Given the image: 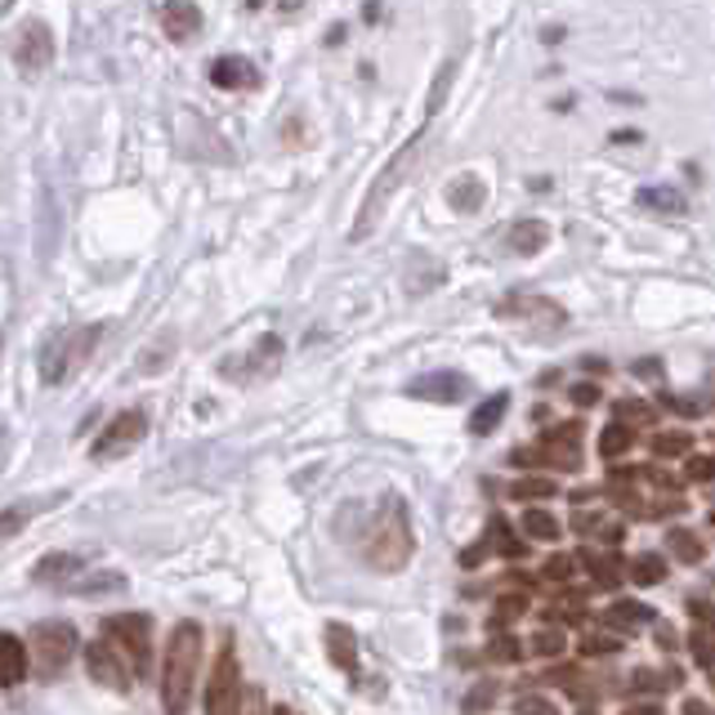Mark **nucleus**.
Returning <instances> with one entry per match:
<instances>
[{
  "label": "nucleus",
  "instance_id": "obj_46",
  "mask_svg": "<svg viewBox=\"0 0 715 715\" xmlns=\"http://www.w3.org/2000/svg\"><path fill=\"white\" fill-rule=\"evenodd\" d=\"M242 715H273V711H264V693L246 688V697H242Z\"/></svg>",
  "mask_w": 715,
  "mask_h": 715
},
{
  "label": "nucleus",
  "instance_id": "obj_58",
  "mask_svg": "<svg viewBox=\"0 0 715 715\" xmlns=\"http://www.w3.org/2000/svg\"><path fill=\"white\" fill-rule=\"evenodd\" d=\"M711 523H715V510H711Z\"/></svg>",
  "mask_w": 715,
  "mask_h": 715
},
{
  "label": "nucleus",
  "instance_id": "obj_22",
  "mask_svg": "<svg viewBox=\"0 0 715 715\" xmlns=\"http://www.w3.org/2000/svg\"><path fill=\"white\" fill-rule=\"evenodd\" d=\"M506 412H510V394H492L483 408H474V417H470V434H474V439L492 434V430L506 421Z\"/></svg>",
  "mask_w": 715,
  "mask_h": 715
},
{
  "label": "nucleus",
  "instance_id": "obj_33",
  "mask_svg": "<svg viewBox=\"0 0 715 715\" xmlns=\"http://www.w3.org/2000/svg\"><path fill=\"white\" fill-rule=\"evenodd\" d=\"M523 608H528V599H519V595H506V599H497V608L488 613V630H501V626H510L515 617H523Z\"/></svg>",
  "mask_w": 715,
  "mask_h": 715
},
{
  "label": "nucleus",
  "instance_id": "obj_25",
  "mask_svg": "<svg viewBox=\"0 0 715 715\" xmlns=\"http://www.w3.org/2000/svg\"><path fill=\"white\" fill-rule=\"evenodd\" d=\"M519 532H528L532 541H559V519L550 510H523Z\"/></svg>",
  "mask_w": 715,
  "mask_h": 715
},
{
  "label": "nucleus",
  "instance_id": "obj_17",
  "mask_svg": "<svg viewBox=\"0 0 715 715\" xmlns=\"http://www.w3.org/2000/svg\"><path fill=\"white\" fill-rule=\"evenodd\" d=\"M161 28L170 41H193L202 32V10L197 6H161Z\"/></svg>",
  "mask_w": 715,
  "mask_h": 715
},
{
  "label": "nucleus",
  "instance_id": "obj_20",
  "mask_svg": "<svg viewBox=\"0 0 715 715\" xmlns=\"http://www.w3.org/2000/svg\"><path fill=\"white\" fill-rule=\"evenodd\" d=\"M326 653H331V662H335L344 675H353V670H358V639H353V630H349V626H340V621H331V626H326Z\"/></svg>",
  "mask_w": 715,
  "mask_h": 715
},
{
  "label": "nucleus",
  "instance_id": "obj_12",
  "mask_svg": "<svg viewBox=\"0 0 715 715\" xmlns=\"http://www.w3.org/2000/svg\"><path fill=\"white\" fill-rule=\"evenodd\" d=\"M277 363H282V340H277V335H264L255 349H246L242 368L224 363L219 372H224V376H233V381H255V376H273V372H277Z\"/></svg>",
  "mask_w": 715,
  "mask_h": 715
},
{
  "label": "nucleus",
  "instance_id": "obj_4",
  "mask_svg": "<svg viewBox=\"0 0 715 715\" xmlns=\"http://www.w3.org/2000/svg\"><path fill=\"white\" fill-rule=\"evenodd\" d=\"M104 639H112L121 648V657L130 662L135 675H148V657H153V617L148 613L104 617Z\"/></svg>",
  "mask_w": 715,
  "mask_h": 715
},
{
  "label": "nucleus",
  "instance_id": "obj_45",
  "mask_svg": "<svg viewBox=\"0 0 715 715\" xmlns=\"http://www.w3.org/2000/svg\"><path fill=\"white\" fill-rule=\"evenodd\" d=\"M581 653H586V657H595V653H617V639H608V635H586V639H581Z\"/></svg>",
  "mask_w": 715,
  "mask_h": 715
},
{
  "label": "nucleus",
  "instance_id": "obj_14",
  "mask_svg": "<svg viewBox=\"0 0 715 715\" xmlns=\"http://www.w3.org/2000/svg\"><path fill=\"white\" fill-rule=\"evenodd\" d=\"M28 670H32V653H28V644H23L19 635H6V630H0V684L14 688V684H23V679H28Z\"/></svg>",
  "mask_w": 715,
  "mask_h": 715
},
{
  "label": "nucleus",
  "instance_id": "obj_54",
  "mask_svg": "<svg viewBox=\"0 0 715 715\" xmlns=\"http://www.w3.org/2000/svg\"><path fill=\"white\" fill-rule=\"evenodd\" d=\"M604 541H608V546H617V541H621V528H617V523H608V528H604Z\"/></svg>",
  "mask_w": 715,
  "mask_h": 715
},
{
  "label": "nucleus",
  "instance_id": "obj_41",
  "mask_svg": "<svg viewBox=\"0 0 715 715\" xmlns=\"http://www.w3.org/2000/svg\"><path fill=\"white\" fill-rule=\"evenodd\" d=\"M564 644H568V639H564V630H541V635L532 639V648H537L541 657H555V653H564Z\"/></svg>",
  "mask_w": 715,
  "mask_h": 715
},
{
  "label": "nucleus",
  "instance_id": "obj_7",
  "mask_svg": "<svg viewBox=\"0 0 715 715\" xmlns=\"http://www.w3.org/2000/svg\"><path fill=\"white\" fill-rule=\"evenodd\" d=\"M242 697H246L242 662H237V648H233V639H228V644L219 648L215 670H210V684H206V715H242Z\"/></svg>",
  "mask_w": 715,
  "mask_h": 715
},
{
  "label": "nucleus",
  "instance_id": "obj_2",
  "mask_svg": "<svg viewBox=\"0 0 715 715\" xmlns=\"http://www.w3.org/2000/svg\"><path fill=\"white\" fill-rule=\"evenodd\" d=\"M197 675H202V626L179 621L166 639V662H161V711L166 715H188Z\"/></svg>",
  "mask_w": 715,
  "mask_h": 715
},
{
  "label": "nucleus",
  "instance_id": "obj_5",
  "mask_svg": "<svg viewBox=\"0 0 715 715\" xmlns=\"http://www.w3.org/2000/svg\"><path fill=\"white\" fill-rule=\"evenodd\" d=\"M77 648H81V639H77V626H68V621H41L37 630H32V666L41 670V679H55L59 670H68V662L77 657Z\"/></svg>",
  "mask_w": 715,
  "mask_h": 715
},
{
  "label": "nucleus",
  "instance_id": "obj_16",
  "mask_svg": "<svg viewBox=\"0 0 715 715\" xmlns=\"http://www.w3.org/2000/svg\"><path fill=\"white\" fill-rule=\"evenodd\" d=\"M537 313H541L550 326H564V317H568L559 304H550V300H537V295H510V300L501 304V317H510V322H523V317L532 322Z\"/></svg>",
  "mask_w": 715,
  "mask_h": 715
},
{
  "label": "nucleus",
  "instance_id": "obj_29",
  "mask_svg": "<svg viewBox=\"0 0 715 715\" xmlns=\"http://www.w3.org/2000/svg\"><path fill=\"white\" fill-rule=\"evenodd\" d=\"M657 421V412H653V403H644V399H621L617 403V425H653Z\"/></svg>",
  "mask_w": 715,
  "mask_h": 715
},
{
  "label": "nucleus",
  "instance_id": "obj_56",
  "mask_svg": "<svg viewBox=\"0 0 715 715\" xmlns=\"http://www.w3.org/2000/svg\"><path fill=\"white\" fill-rule=\"evenodd\" d=\"M273 715H291V711H286V706H273Z\"/></svg>",
  "mask_w": 715,
  "mask_h": 715
},
{
  "label": "nucleus",
  "instance_id": "obj_35",
  "mask_svg": "<svg viewBox=\"0 0 715 715\" xmlns=\"http://www.w3.org/2000/svg\"><path fill=\"white\" fill-rule=\"evenodd\" d=\"M121 586H126V581H121L117 572H95V568H90L72 595H99V590H121Z\"/></svg>",
  "mask_w": 715,
  "mask_h": 715
},
{
  "label": "nucleus",
  "instance_id": "obj_57",
  "mask_svg": "<svg viewBox=\"0 0 715 715\" xmlns=\"http://www.w3.org/2000/svg\"><path fill=\"white\" fill-rule=\"evenodd\" d=\"M581 715H595V711H581Z\"/></svg>",
  "mask_w": 715,
  "mask_h": 715
},
{
  "label": "nucleus",
  "instance_id": "obj_21",
  "mask_svg": "<svg viewBox=\"0 0 715 715\" xmlns=\"http://www.w3.org/2000/svg\"><path fill=\"white\" fill-rule=\"evenodd\" d=\"M635 202H639L644 210H662V215H684V210H688L684 193H679V188H670V184H653V188H639V193H635Z\"/></svg>",
  "mask_w": 715,
  "mask_h": 715
},
{
  "label": "nucleus",
  "instance_id": "obj_37",
  "mask_svg": "<svg viewBox=\"0 0 715 715\" xmlns=\"http://www.w3.org/2000/svg\"><path fill=\"white\" fill-rule=\"evenodd\" d=\"M515 711H519V715H559V706H555L550 697H541V693H519Z\"/></svg>",
  "mask_w": 715,
  "mask_h": 715
},
{
  "label": "nucleus",
  "instance_id": "obj_38",
  "mask_svg": "<svg viewBox=\"0 0 715 715\" xmlns=\"http://www.w3.org/2000/svg\"><path fill=\"white\" fill-rule=\"evenodd\" d=\"M693 657H697V666H715V635L711 630H693Z\"/></svg>",
  "mask_w": 715,
  "mask_h": 715
},
{
  "label": "nucleus",
  "instance_id": "obj_36",
  "mask_svg": "<svg viewBox=\"0 0 715 715\" xmlns=\"http://www.w3.org/2000/svg\"><path fill=\"white\" fill-rule=\"evenodd\" d=\"M523 657V644L515 639V635H497L492 644H488V662H501V666H510V662H519Z\"/></svg>",
  "mask_w": 715,
  "mask_h": 715
},
{
  "label": "nucleus",
  "instance_id": "obj_49",
  "mask_svg": "<svg viewBox=\"0 0 715 715\" xmlns=\"http://www.w3.org/2000/svg\"><path fill=\"white\" fill-rule=\"evenodd\" d=\"M657 372H662L657 358H644V363H635V376H657Z\"/></svg>",
  "mask_w": 715,
  "mask_h": 715
},
{
  "label": "nucleus",
  "instance_id": "obj_47",
  "mask_svg": "<svg viewBox=\"0 0 715 715\" xmlns=\"http://www.w3.org/2000/svg\"><path fill=\"white\" fill-rule=\"evenodd\" d=\"M657 648H666V653H670V648H679V635H675V630H670L666 621L657 626Z\"/></svg>",
  "mask_w": 715,
  "mask_h": 715
},
{
  "label": "nucleus",
  "instance_id": "obj_23",
  "mask_svg": "<svg viewBox=\"0 0 715 715\" xmlns=\"http://www.w3.org/2000/svg\"><path fill=\"white\" fill-rule=\"evenodd\" d=\"M604 621L617 626V630H635V626H648V621H653V608L639 604V599H621V604H613V608L604 613Z\"/></svg>",
  "mask_w": 715,
  "mask_h": 715
},
{
  "label": "nucleus",
  "instance_id": "obj_55",
  "mask_svg": "<svg viewBox=\"0 0 715 715\" xmlns=\"http://www.w3.org/2000/svg\"><path fill=\"white\" fill-rule=\"evenodd\" d=\"M6 448H10V434H6V430H0V461H6Z\"/></svg>",
  "mask_w": 715,
  "mask_h": 715
},
{
  "label": "nucleus",
  "instance_id": "obj_15",
  "mask_svg": "<svg viewBox=\"0 0 715 715\" xmlns=\"http://www.w3.org/2000/svg\"><path fill=\"white\" fill-rule=\"evenodd\" d=\"M210 86H219V90H255V86H259V72H255L251 59L228 55V59H215V63H210Z\"/></svg>",
  "mask_w": 715,
  "mask_h": 715
},
{
  "label": "nucleus",
  "instance_id": "obj_30",
  "mask_svg": "<svg viewBox=\"0 0 715 715\" xmlns=\"http://www.w3.org/2000/svg\"><path fill=\"white\" fill-rule=\"evenodd\" d=\"M510 497H519V501H546V497H559V483L555 479H519L515 488H510Z\"/></svg>",
  "mask_w": 715,
  "mask_h": 715
},
{
  "label": "nucleus",
  "instance_id": "obj_43",
  "mask_svg": "<svg viewBox=\"0 0 715 715\" xmlns=\"http://www.w3.org/2000/svg\"><path fill=\"white\" fill-rule=\"evenodd\" d=\"M604 394H599V385H590V381H581V385H572V403L577 408H595Z\"/></svg>",
  "mask_w": 715,
  "mask_h": 715
},
{
  "label": "nucleus",
  "instance_id": "obj_1",
  "mask_svg": "<svg viewBox=\"0 0 715 715\" xmlns=\"http://www.w3.org/2000/svg\"><path fill=\"white\" fill-rule=\"evenodd\" d=\"M412 550H417V532H412V515H408V501L399 492H385L372 523H368V537H363V559L376 568V572H403L412 564Z\"/></svg>",
  "mask_w": 715,
  "mask_h": 715
},
{
  "label": "nucleus",
  "instance_id": "obj_18",
  "mask_svg": "<svg viewBox=\"0 0 715 715\" xmlns=\"http://www.w3.org/2000/svg\"><path fill=\"white\" fill-rule=\"evenodd\" d=\"M506 246H510L515 255H537L541 246H550V224H541V219H519V224H510Z\"/></svg>",
  "mask_w": 715,
  "mask_h": 715
},
{
  "label": "nucleus",
  "instance_id": "obj_53",
  "mask_svg": "<svg viewBox=\"0 0 715 715\" xmlns=\"http://www.w3.org/2000/svg\"><path fill=\"white\" fill-rule=\"evenodd\" d=\"M541 41H546V46H555V41H564V28H546V32H541Z\"/></svg>",
  "mask_w": 715,
  "mask_h": 715
},
{
  "label": "nucleus",
  "instance_id": "obj_26",
  "mask_svg": "<svg viewBox=\"0 0 715 715\" xmlns=\"http://www.w3.org/2000/svg\"><path fill=\"white\" fill-rule=\"evenodd\" d=\"M41 510V501H14L10 510H0V541H10V537H19L23 528H28V519Z\"/></svg>",
  "mask_w": 715,
  "mask_h": 715
},
{
  "label": "nucleus",
  "instance_id": "obj_3",
  "mask_svg": "<svg viewBox=\"0 0 715 715\" xmlns=\"http://www.w3.org/2000/svg\"><path fill=\"white\" fill-rule=\"evenodd\" d=\"M99 335H104V326H99V322H90V326H72V331L55 335V340L46 344V358H41V381H46V385H63V381H72V372L90 363V353H95Z\"/></svg>",
  "mask_w": 715,
  "mask_h": 715
},
{
  "label": "nucleus",
  "instance_id": "obj_10",
  "mask_svg": "<svg viewBox=\"0 0 715 715\" xmlns=\"http://www.w3.org/2000/svg\"><path fill=\"white\" fill-rule=\"evenodd\" d=\"M14 59H19V68H23L28 77L46 72L50 59H55V37H50V28L37 23V19L23 23V32H19V41H14Z\"/></svg>",
  "mask_w": 715,
  "mask_h": 715
},
{
  "label": "nucleus",
  "instance_id": "obj_40",
  "mask_svg": "<svg viewBox=\"0 0 715 715\" xmlns=\"http://www.w3.org/2000/svg\"><path fill=\"white\" fill-rule=\"evenodd\" d=\"M541 577H546V581H568V577H572V559H568V555H550L546 568H541Z\"/></svg>",
  "mask_w": 715,
  "mask_h": 715
},
{
  "label": "nucleus",
  "instance_id": "obj_9",
  "mask_svg": "<svg viewBox=\"0 0 715 715\" xmlns=\"http://www.w3.org/2000/svg\"><path fill=\"white\" fill-rule=\"evenodd\" d=\"M86 666H90V675H95L104 688H117V693H126L130 679H135L130 662L121 657V648H117L112 639H90V644H86Z\"/></svg>",
  "mask_w": 715,
  "mask_h": 715
},
{
  "label": "nucleus",
  "instance_id": "obj_50",
  "mask_svg": "<svg viewBox=\"0 0 715 715\" xmlns=\"http://www.w3.org/2000/svg\"><path fill=\"white\" fill-rule=\"evenodd\" d=\"M684 715H715V711H711L706 702H697V697H688V702H684Z\"/></svg>",
  "mask_w": 715,
  "mask_h": 715
},
{
  "label": "nucleus",
  "instance_id": "obj_34",
  "mask_svg": "<svg viewBox=\"0 0 715 715\" xmlns=\"http://www.w3.org/2000/svg\"><path fill=\"white\" fill-rule=\"evenodd\" d=\"M666 577V564L657 559V555H639L635 564H630V581H639V586H657Z\"/></svg>",
  "mask_w": 715,
  "mask_h": 715
},
{
  "label": "nucleus",
  "instance_id": "obj_31",
  "mask_svg": "<svg viewBox=\"0 0 715 715\" xmlns=\"http://www.w3.org/2000/svg\"><path fill=\"white\" fill-rule=\"evenodd\" d=\"M666 541H670L675 559H684V564H702V555H706V550H702V541H697L688 528H670V537H666Z\"/></svg>",
  "mask_w": 715,
  "mask_h": 715
},
{
  "label": "nucleus",
  "instance_id": "obj_48",
  "mask_svg": "<svg viewBox=\"0 0 715 715\" xmlns=\"http://www.w3.org/2000/svg\"><path fill=\"white\" fill-rule=\"evenodd\" d=\"M613 144H617V148H626V144L635 148V144H644V135H639V130H613Z\"/></svg>",
  "mask_w": 715,
  "mask_h": 715
},
{
  "label": "nucleus",
  "instance_id": "obj_52",
  "mask_svg": "<svg viewBox=\"0 0 715 715\" xmlns=\"http://www.w3.org/2000/svg\"><path fill=\"white\" fill-rule=\"evenodd\" d=\"M572 523H577V528H581V532H590V528H595V523H599V515H586V510H581V515H577V519H572Z\"/></svg>",
  "mask_w": 715,
  "mask_h": 715
},
{
  "label": "nucleus",
  "instance_id": "obj_11",
  "mask_svg": "<svg viewBox=\"0 0 715 715\" xmlns=\"http://www.w3.org/2000/svg\"><path fill=\"white\" fill-rule=\"evenodd\" d=\"M90 572V564L81 559V555H46L37 568H32V581L37 586H55V590H77L81 586V577Z\"/></svg>",
  "mask_w": 715,
  "mask_h": 715
},
{
  "label": "nucleus",
  "instance_id": "obj_44",
  "mask_svg": "<svg viewBox=\"0 0 715 715\" xmlns=\"http://www.w3.org/2000/svg\"><path fill=\"white\" fill-rule=\"evenodd\" d=\"M488 555H492V546H488V537H483V541H474L470 550H461V568H479Z\"/></svg>",
  "mask_w": 715,
  "mask_h": 715
},
{
  "label": "nucleus",
  "instance_id": "obj_27",
  "mask_svg": "<svg viewBox=\"0 0 715 715\" xmlns=\"http://www.w3.org/2000/svg\"><path fill=\"white\" fill-rule=\"evenodd\" d=\"M688 448H693V434H688V430H662V434L648 439V452H653V457H666V461H670V457H684Z\"/></svg>",
  "mask_w": 715,
  "mask_h": 715
},
{
  "label": "nucleus",
  "instance_id": "obj_24",
  "mask_svg": "<svg viewBox=\"0 0 715 715\" xmlns=\"http://www.w3.org/2000/svg\"><path fill=\"white\" fill-rule=\"evenodd\" d=\"M581 564L590 568V577H595V586H599V590L621 586V559H617V555H595V550H586V555H581Z\"/></svg>",
  "mask_w": 715,
  "mask_h": 715
},
{
  "label": "nucleus",
  "instance_id": "obj_32",
  "mask_svg": "<svg viewBox=\"0 0 715 715\" xmlns=\"http://www.w3.org/2000/svg\"><path fill=\"white\" fill-rule=\"evenodd\" d=\"M497 693H501V684H497V679H479V684L466 693V702H461V706H466V715H483V711L497 702Z\"/></svg>",
  "mask_w": 715,
  "mask_h": 715
},
{
  "label": "nucleus",
  "instance_id": "obj_19",
  "mask_svg": "<svg viewBox=\"0 0 715 715\" xmlns=\"http://www.w3.org/2000/svg\"><path fill=\"white\" fill-rule=\"evenodd\" d=\"M448 202H452V210L474 215V210L488 202V184H483L479 175H461V179H452V184H448Z\"/></svg>",
  "mask_w": 715,
  "mask_h": 715
},
{
  "label": "nucleus",
  "instance_id": "obj_6",
  "mask_svg": "<svg viewBox=\"0 0 715 715\" xmlns=\"http://www.w3.org/2000/svg\"><path fill=\"white\" fill-rule=\"evenodd\" d=\"M417 148H421V135H412L394 157H390V166L381 170V179L372 184V193H368V202H363V215H358V224H353V242L358 237H368L372 228H376V219H381V210H385V202L394 197V188L403 184V175H408V161L417 157Z\"/></svg>",
  "mask_w": 715,
  "mask_h": 715
},
{
  "label": "nucleus",
  "instance_id": "obj_13",
  "mask_svg": "<svg viewBox=\"0 0 715 715\" xmlns=\"http://www.w3.org/2000/svg\"><path fill=\"white\" fill-rule=\"evenodd\" d=\"M412 399H425V403H461L470 394V376L461 372H430V376H417L408 385Z\"/></svg>",
  "mask_w": 715,
  "mask_h": 715
},
{
  "label": "nucleus",
  "instance_id": "obj_39",
  "mask_svg": "<svg viewBox=\"0 0 715 715\" xmlns=\"http://www.w3.org/2000/svg\"><path fill=\"white\" fill-rule=\"evenodd\" d=\"M684 474H688L693 483H715V457H693V461L684 466Z\"/></svg>",
  "mask_w": 715,
  "mask_h": 715
},
{
  "label": "nucleus",
  "instance_id": "obj_8",
  "mask_svg": "<svg viewBox=\"0 0 715 715\" xmlns=\"http://www.w3.org/2000/svg\"><path fill=\"white\" fill-rule=\"evenodd\" d=\"M144 439H148V417H144L139 408H130V412H121V417H112V421L104 425V434L95 439L90 457H95V461H117V457L135 452Z\"/></svg>",
  "mask_w": 715,
  "mask_h": 715
},
{
  "label": "nucleus",
  "instance_id": "obj_42",
  "mask_svg": "<svg viewBox=\"0 0 715 715\" xmlns=\"http://www.w3.org/2000/svg\"><path fill=\"white\" fill-rule=\"evenodd\" d=\"M688 613H693V621H697L702 630H711V635H715V608H711V604H702V599H688Z\"/></svg>",
  "mask_w": 715,
  "mask_h": 715
},
{
  "label": "nucleus",
  "instance_id": "obj_51",
  "mask_svg": "<svg viewBox=\"0 0 715 715\" xmlns=\"http://www.w3.org/2000/svg\"><path fill=\"white\" fill-rule=\"evenodd\" d=\"M626 715H662V706H657V702H639V706H630Z\"/></svg>",
  "mask_w": 715,
  "mask_h": 715
},
{
  "label": "nucleus",
  "instance_id": "obj_28",
  "mask_svg": "<svg viewBox=\"0 0 715 715\" xmlns=\"http://www.w3.org/2000/svg\"><path fill=\"white\" fill-rule=\"evenodd\" d=\"M630 443H635V430H626V425L613 421V425L599 434V457H604V461H617L621 452H630Z\"/></svg>",
  "mask_w": 715,
  "mask_h": 715
}]
</instances>
